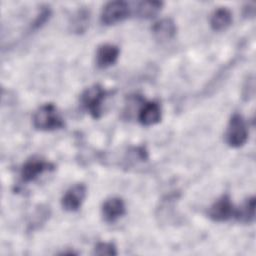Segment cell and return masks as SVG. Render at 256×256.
<instances>
[{"label":"cell","instance_id":"obj_1","mask_svg":"<svg viewBox=\"0 0 256 256\" xmlns=\"http://www.w3.org/2000/svg\"><path fill=\"white\" fill-rule=\"evenodd\" d=\"M32 121L34 127L41 131H52L65 126L63 118L53 103H46L40 106L35 111Z\"/></svg>","mask_w":256,"mask_h":256},{"label":"cell","instance_id":"obj_2","mask_svg":"<svg viewBox=\"0 0 256 256\" xmlns=\"http://www.w3.org/2000/svg\"><path fill=\"white\" fill-rule=\"evenodd\" d=\"M107 95L108 92L100 84H94L83 91L80 102L92 118L98 119L102 114V105Z\"/></svg>","mask_w":256,"mask_h":256},{"label":"cell","instance_id":"obj_3","mask_svg":"<svg viewBox=\"0 0 256 256\" xmlns=\"http://www.w3.org/2000/svg\"><path fill=\"white\" fill-rule=\"evenodd\" d=\"M248 139V129L243 117L234 113L227 125L225 132V141L232 148L243 146Z\"/></svg>","mask_w":256,"mask_h":256},{"label":"cell","instance_id":"obj_4","mask_svg":"<svg viewBox=\"0 0 256 256\" xmlns=\"http://www.w3.org/2000/svg\"><path fill=\"white\" fill-rule=\"evenodd\" d=\"M55 165L40 157H31L28 159L21 168V179L23 182L28 183L37 179L41 174L46 171H52Z\"/></svg>","mask_w":256,"mask_h":256},{"label":"cell","instance_id":"obj_5","mask_svg":"<svg viewBox=\"0 0 256 256\" xmlns=\"http://www.w3.org/2000/svg\"><path fill=\"white\" fill-rule=\"evenodd\" d=\"M129 14L130 8L125 1H111L103 7L100 20L105 25H113L127 18Z\"/></svg>","mask_w":256,"mask_h":256},{"label":"cell","instance_id":"obj_6","mask_svg":"<svg viewBox=\"0 0 256 256\" xmlns=\"http://www.w3.org/2000/svg\"><path fill=\"white\" fill-rule=\"evenodd\" d=\"M235 207L228 194L222 195L209 208L208 217L215 222H224L235 215Z\"/></svg>","mask_w":256,"mask_h":256},{"label":"cell","instance_id":"obj_7","mask_svg":"<svg viewBox=\"0 0 256 256\" xmlns=\"http://www.w3.org/2000/svg\"><path fill=\"white\" fill-rule=\"evenodd\" d=\"M86 196V186L83 183H77L71 186L63 195L61 199L62 207L66 211L74 212L77 211Z\"/></svg>","mask_w":256,"mask_h":256},{"label":"cell","instance_id":"obj_8","mask_svg":"<svg viewBox=\"0 0 256 256\" xmlns=\"http://www.w3.org/2000/svg\"><path fill=\"white\" fill-rule=\"evenodd\" d=\"M101 211L103 219L108 223H113L126 213V206L122 198L112 197L103 203Z\"/></svg>","mask_w":256,"mask_h":256},{"label":"cell","instance_id":"obj_9","mask_svg":"<svg viewBox=\"0 0 256 256\" xmlns=\"http://www.w3.org/2000/svg\"><path fill=\"white\" fill-rule=\"evenodd\" d=\"M138 120L144 126H151L161 120V108L156 101H148L142 104L138 112Z\"/></svg>","mask_w":256,"mask_h":256},{"label":"cell","instance_id":"obj_10","mask_svg":"<svg viewBox=\"0 0 256 256\" xmlns=\"http://www.w3.org/2000/svg\"><path fill=\"white\" fill-rule=\"evenodd\" d=\"M176 24L171 18H163L155 22L152 26V34L160 42L171 40L176 35Z\"/></svg>","mask_w":256,"mask_h":256},{"label":"cell","instance_id":"obj_11","mask_svg":"<svg viewBox=\"0 0 256 256\" xmlns=\"http://www.w3.org/2000/svg\"><path fill=\"white\" fill-rule=\"evenodd\" d=\"M120 50L113 44H103L98 47L96 52V63L99 68H107L113 65L118 57Z\"/></svg>","mask_w":256,"mask_h":256},{"label":"cell","instance_id":"obj_12","mask_svg":"<svg viewBox=\"0 0 256 256\" xmlns=\"http://www.w3.org/2000/svg\"><path fill=\"white\" fill-rule=\"evenodd\" d=\"M90 22V10L85 7H79L71 16L69 21V29L72 33L82 34L84 33Z\"/></svg>","mask_w":256,"mask_h":256},{"label":"cell","instance_id":"obj_13","mask_svg":"<svg viewBox=\"0 0 256 256\" xmlns=\"http://www.w3.org/2000/svg\"><path fill=\"white\" fill-rule=\"evenodd\" d=\"M232 23V13L226 7H219L214 10L210 17V26L214 31H222Z\"/></svg>","mask_w":256,"mask_h":256},{"label":"cell","instance_id":"obj_14","mask_svg":"<svg viewBox=\"0 0 256 256\" xmlns=\"http://www.w3.org/2000/svg\"><path fill=\"white\" fill-rule=\"evenodd\" d=\"M255 203L254 196L247 198L243 204L235 210L234 217L241 223H252L255 219Z\"/></svg>","mask_w":256,"mask_h":256},{"label":"cell","instance_id":"obj_15","mask_svg":"<svg viewBox=\"0 0 256 256\" xmlns=\"http://www.w3.org/2000/svg\"><path fill=\"white\" fill-rule=\"evenodd\" d=\"M163 3L161 1H142L137 4L136 15L142 19L155 17L161 10Z\"/></svg>","mask_w":256,"mask_h":256},{"label":"cell","instance_id":"obj_16","mask_svg":"<svg viewBox=\"0 0 256 256\" xmlns=\"http://www.w3.org/2000/svg\"><path fill=\"white\" fill-rule=\"evenodd\" d=\"M49 218V207H45L40 205L34 215L31 218V221L29 222V230H35L38 229L42 224L45 223V221Z\"/></svg>","mask_w":256,"mask_h":256},{"label":"cell","instance_id":"obj_17","mask_svg":"<svg viewBox=\"0 0 256 256\" xmlns=\"http://www.w3.org/2000/svg\"><path fill=\"white\" fill-rule=\"evenodd\" d=\"M95 255H107V256H113L117 254L116 246L112 242H99L96 244L94 248Z\"/></svg>","mask_w":256,"mask_h":256},{"label":"cell","instance_id":"obj_18","mask_svg":"<svg viewBox=\"0 0 256 256\" xmlns=\"http://www.w3.org/2000/svg\"><path fill=\"white\" fill-rule=\"evenodd\" d=\"M50 15H51V9L48 6H42L40 8V11L37 14L36 18L34 19L33 23L31 24V28L32 29L40 28L44 23H46V21L49 19Z\"/></svg>","mask_w":256,"mask_h":256},{"label":"cell","instance_id":"obj_19","mask_svg":"<svg viewBox=\"0 0 256 256\" xmlns=\"http://www.w3.org/2000/svg\"><path fill=\"white\" fill-rule=\"evenodd\" d=\"M254 77L248 76L243 86V98L245 100H249L254 95Z\"/></svg>","mask_w":256,"mask_h":256},{"label":"cell","instance_id":"obj_20","mask_svg":"<svg viewBox=\"0 0 256 256\" xmlns=\"http://www.w3.org/2000/svg\"><path fill=\"white\" fill-rule=\"evenodd\" d=\"M244 16L246 17H253L254 13H255V6L254 3H248L245 7H244Z\"/></svg>","mask_w":256,"mask_h":256}]
</instances>
